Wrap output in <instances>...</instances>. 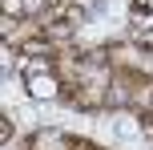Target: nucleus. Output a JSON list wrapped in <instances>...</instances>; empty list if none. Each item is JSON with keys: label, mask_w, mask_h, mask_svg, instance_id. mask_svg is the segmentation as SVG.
Masks as SVG:
<instances>
[{"label": "nucleus", "mask_w": 153, "mask_h": 150, "mask_svg": "<svg viewBox=\"0 0 153 150\" xmlns=\"http://www.w3.org/2000/svg\"><path fill=\"white\" fill-rule=\"evenodd\" d=\"M28 93H32V97H56V81L48 77V73L32 69V73H28Z\"/></svg>", "instance_id": "1"}, {"label": "nucleus", "mask_w": 153, "mask_h": 150, "mask_svg": "<svg viewBox=\"0 0 153 150\" xmlns=\"http://www.w3.org/2000/svg\"><path fill=\"white\" fill-rule=\"evenodd\" d=\"M8 12H40V0H4Z\"/></svg>", "instance_id": "2"}, {"label": "nucleus", "mask_w": 153, "mask_h": 150, "mask_svg": "<svg viewBox=\"0 0 153 150\" xmlns=\"http://www.w3.org/2000/svg\"><path fill=\"white\" fill-rule=\"evenodd\" d=\"M76 150H93V146H85V142H81V146H76Z\"/></svg>", "instance_id": "3"}]
</instances>
